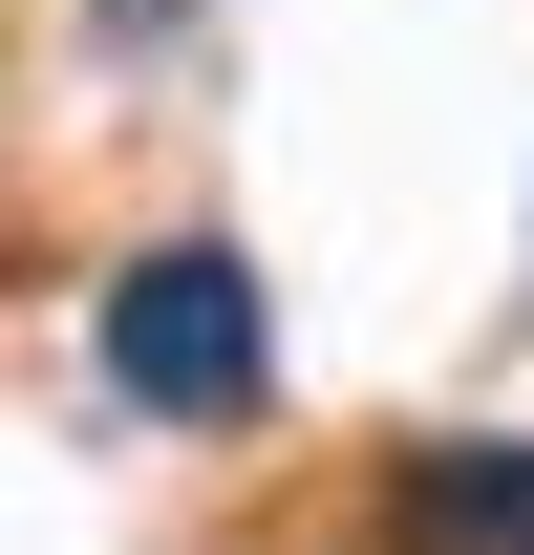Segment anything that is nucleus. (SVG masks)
<instances>
[{
    "instance_id": "obj_1",
    "label": "nucleus",
    "mask_w": 534,
    "mask_h": 555,
    "mask_svg": "<svg viewBox=\"0 0 534 555\" xmlns=\"http://www.w3.org/2000/svg\"><path fill=\"white\" fill-rule=\"evenodd\" d=\"M107 385H129V406H171V427H236V406L278 385L257 257H236V235H150V257L107 278Z\"/></svg>"
},
{
    "instance_id": "obj_2",
    "label": "nucleus",
    "mask_w": 534,
    "mask_h": 555,
    "mask_svg": "<svg viewBox=\"0 0 534 555\" xmlns=\"http://www.w3.org/2000/svg\"><path fill=\"white\" fill-rule=\"evenodd\" d=\"M406 555H534V449H406Z\"/></svg>"
}]
</instances>
